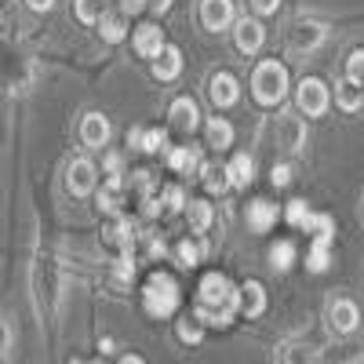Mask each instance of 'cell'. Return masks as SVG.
Listing matches in <instances>:
<instances>
[{
  "instance_id": "ab89813d",
  "label": "cell",
  "mask_w": 364,
  "mask_h": 364,
  "mask_svg": "<svg viewBox=\"0 0 364 364\" xmlns=\"http://www.w3.org/2000/svg\"><path fill=\"white\" fill-rule=\"evenodd\" d=\"M161 204L164 197H146V215H161Z\"/></svg>"
},
{
  "instance_id": "8fae6325",
  "label": "cell",
  "mask_w": 364,
  "mask_h": 364,
  "mask_svg": "<svg viewBox=\"0 0 364 364\" xmlns=\"http://www.w3.org/2000/svg\"><path fill=\"white\" fill-rule=\"evenodd\" d=\"M168 117H171V124H175L178 132H186V135H193L197 124H200V109H197V102L186 99V95L171 102V113H168Z\"/></svg>"
},
{
  "instance_id": "52a82bcc",
  "label": "cell",
  "mask_w": 364,
  "mask_h": 364,
  "mask_svg": "<svg viewBox=\"0 0 364 364\" xmlns=\"http://www.w3.org/2000/svg\"><path fill=\"white\" fill-rule=\"evenodd\" d=\"M233 18H237L233 0H200V22H204V29H211V33L230 29Z\"/></svg>"
},
{
  "instance_id": "277c9868",
  "label": "cell",
  "mask_w": 364,
  "mask_h": 364,
  "mask_svg": "<svg viewBox=\"0 0 364 364\" xmlns=\"http://www.w3.org/2000/svg\"><path fill=\"white\" fill-rule=\"evenodd\" d=\"M295 102H299V113H306V117H321V113L328 109V102H331V91H328V84H324V80L306 77V80L299 84V91H295Z\"/></svg>"
},
{
  "instance_id": "836d02e7",
  "label": "cell",
  "mask_w": 364,
  "mask_h": 364,
  "mask_svg": "<svg viewBox=\"0 0 364 364\" xmlns=\"http://www.w3.org/2000/svg\"><path fill=\"white\" fill-rule=\"evenodd\" d=\"M178 339H186V343H197V339H200V324H193L190 317H186V321H178Z\"/></svg>"
},
{
  "instance_id": "d6986e66",
  "label": "cell",
  "mask_w": 364,
  "mask_h": 364,
  "mask_svg": "<svg viewBox=\"0 0 364 364\" xmlns=\"http://www.w3.org/2000/svg\"><path fill=\"white\" fill-rule=\"evenodd\" d=\"M226 175H230V186L245 190V186H252V178H255V161H252L248 154H237V157L226 164Z\"/></svg>"
},
{
  "instance_id": "f1b7e54d",
  "label": "cell",
  "mask_w": 364,
  "mask_h": 364,
  "mask_svg": "<svg viewBox=\"0 0 364 364\" xmlns=\"http://www.w3.org/2000/svg\"><path fill=\"white\" fill-rule=\"evenodd\" d=\"M211 219H215L211 204H204V200H190V223H193V230H197V233H204V230L211 226Z\"/></svg>"
},
{
  "instance_id": "7a4b0ae2",
  "label": "cell",
  "mask_w": 364,
  "mask_h": 364,
  "mask_svg": "<svg viewBox=\"0 0 364 364\" xmlns=\"http://www.w3.org/2000/svg\"><path fill=\"white\" fill-rule=\"evenodd\" d=\"M252 91H255V99L262 106H277L288 95V70H284V63H277V58L259 63L255 73H252Z\"/></svg>"
},
{
  "instance_id": "e0dca14e",
  "label": "cell",
  "mask_w": 364,
  "mask_h": 364,
  "mask_svg": "<svg viewBox=\"0 0 364 364\" xmlns=\"http://www.w3.org/2000/svg\"><path fill=\"white\" fill-rule=\"evenodd\" d=\"M128 146L142 149V154H161V149L168 146V135L161 128H132L128 132Z\"/></svg>"
},
{
  "instance_id": "9a60e30c",
  "label": "cell",
  "mask_w": 364,
  "mask_h": 364,
  "mask_svg": "<svg viewBox=\"0 0 364 364\" xmlns=\"http://www.w3.org/2000/svg\"><path fill=\"white\" fill-rule=\"evenodd\" d=\"M168 164H171V171H178V175H197L200 164H204V157H200L197 146H175L171 154H168Z\"/></svg>"
},
{
  "instance_id": "30bf717a",
  "label": "cell",
  "mask_w": 364,
  "mask_h": 364,
  "mask_svg": "<svg viewBox=\"0 0 364 364\" xmlns=\"http://www.w3.org/2000/svg\"><path fill=\"white\" fill-rule=\"evenodd\" d=\"M109 135H113V128H109V120H106L102 113H87V117L80 120V142H84L87 149H102V146L109 142Z\"/></svg>"
},
{
  "instance_id": "4316f807",
  "label": "cell",
  "mask_w": 364,
  "mask_h": 364,
  "mask_svg": "<svg viewBox=\"0 0 364 364\" xmlns=\"http://www.w3.org/2000/svg\"><path fill=\"white\" fill-rule=\"evenodd\" d=\"M321 41H324V26H317V22H302V26H295V33H291L295 48H317Z\"/></svg>"
},
{
  "instance_id": "5b68a950",
  "label": "cell",
  "mask_w": 364,
  "mask_h": 364,
  "mask_svg": "<svg viewBox=\"0 0 364 364\" xmlns=\"http://www.w3.org/2000/svg\"><path fill=\"white\" fill-rule=\"evenodd\" d=\"M95 182H99V168L91 164L87 157H77L70 168H66V186L73 197H87L91 190H95Z\"/></svg>"
},
{
  "instance_id": "484cf974",
  "label": "cell",
  "mask_w": 364,
  "mask_h": 364,
  "mask_svg": "<svg viewBox=\"0 0 364 364\" xmlns=\"http://www.w3.org/2000/svg\"><path fill=\"white\" fill-rule=\"evenodd\" d=\"M233 142V124L223 117H211L208 120V146H215V149H226Z\"/></svg>"
},
{
  "instance_id": "5bb4252c",
  "label": "cell",
  "mask_w": 364,
  "mask_h": 364,
  "mask_svg": "<svg viewBox=\"0 0 364 364\" xmlns=\"http://www.w3.org/2000/svg\"><path fill=\"white\" fill-rule=\"evenodd\" d=\"M95 26H99L102 41H109V44H117V41L128 37V15H124V11H106V8H102V15L95 18Z\"/></svg>"
},
{
  "instance_id": "ffe728a7",
  "label": "cell",
  "mask_w": 364,
  "mask_h": 364,
  "mask_svg": "<svg viewBox=\"0 0 364 364\" xmlns=\"http://www.w3.org/2000/svg\"><path fill=\"white\" fill-rule=\"evenodd\" d=\"M328 266H331V240H328V237H314V245H310V252H306V269L324 273Z\"/></svg>"
},
{
  "instance_id": "e575fe53",
  "label": "cell",
  "mask_w": 364,
  "mask_h": 364,
  "mask_svg": "<svg viewBox=\"0 0 364 364\" xmlns=\"http://www.w3.org/2000/svg\"><path fill=\"white\" fill-rule=\"evenodd\" d=\"M252 8H255V15H277L281 0H252Z\"/></svg>"
},
{
  "instance_id": "d590c367",
  "label": "cell",
  "mask_w": 364,
  "mask_h": 364,
  "mask_svg": "<svg viewBox=\"0 0 364 364\" xmlns=\"http://www.w3.org/2000/svg\"><path fill=\"white\" fill-rule=\"evenodd\" d=\"M164 200H168V208H171V211H178L182 204H186V197H182V190H178V186H168V190H164Z\"/></svg>"
},
{
  "instance_id": "b9f144b4",
  "label": "cell",
  "mask_w": 364,
  "mask_h": 364,
  "mask_svg": "<svg viewBox=\"0 0 364 364\" xmlns=\"http://www.w3.org/2000/svg\"><path fill=\"white\" fill-rule=\"evenodd\" d=\"M149 4H154L157 11H168V8H171V0H149Z\"/></svg>"
},
{
  "instance_id": "8d00e7d4",
  "label": "cell",
  "mask_w": 364,
  "mask_h": 364,
  "mask_svg": "<svg viewBox=\"0 0 364 364\" xmlns=\"http://www.w3.org/2000/svg\"><path fill=\"white\" fill-rule=\"evenodd\" d=\"M288 182H291V168H288V164L273 168V186H288Z\"/></svg>"
},
{
  "instance_id": "f35d334b",
  "label": "cell",
  "mask_w": 364,
  "mask_h": 364,
  "mask_svg": "<svg viewBox=\"0 0 364 364\" xmlns=\"http://www.w3.org/2000/svg\"><path fill=\"white\" fill-rule=\"evenodd\" d=\"M120 168H124V157H120V154H106V171L120 175Z\"/></svg>"
},
{
  "instance_id": "ba28073f",
  "label": "cell",
  "mask_w": 364,
  "mask_h": 364,
  "mask_svg": "<svg viewBox=\"0 0 364 364\" xmlns=\"http://www.w3.org/2000/svg\"><path fill=\"white\" fill-rule=\"evenodd\" d=\"M328 324H331V331H339V336H350V331H357V324H360L357 302H353V299H336V302L328 306Z\"/></svg>"
},
{
  "instance_id": "cb8c5ba5",
  "label": "cell",
  "mask_w": 364,
  "mask_h": 364,
  "mask_svg": "<svg viewBox=\"0 0 364 364\" xmlns=\"http://www.w3.org/2000/svg\"><path fill=\"white\" fill-rule=\"evenodd\" d=\"M336 102H339L346 113L360 109V106H364V87H357L353 80H343V84H336Z\"/></svg>"
},
{
  "instance_id": "4fadbf2b",
  "label": "cell",
  "mask_w": 364,
  "mask_h": 364,
  "mask_svg": "<svg viewBox=\"0 0 364 364\" xmlns=\"http://www.w3.org/2000/svg\"><path fill=\"white\" fill-rule=\"evenodd\" d=\"M273 226H277V204L252 200V204H248V230H252V233H269Z\"/></svg>"
},
{
  "instance_id": "83f0119b",
  "label": "cell",
  "mask_w": 364,
  "mask_h": 364,
  "mask_svg": "<svg viewBox=\"0 0 364 364\" xmlns=\"http://www.w3.org/2000/svg\"><path fill=\"white\" fill-rule=\"evenodd\" d=\"M132 240H135V226L128 219H120L117 226L106 230V245H120L124 252H132Z\"/></svg>"
},
{
  "instance_id": "8992f818",
  "label": "cell",
  "mask_w": 364,
  "mask_h": 364,
  "mask_svg": "<svg viewBox=\"0 0 364 364\" xmlns=\"http://www.w3.org/2000/svg\"><path fill=\"white\" fill-rule=\"evenodd\" d=\"M233 41H237V51L255 55L266 44V29L259 18H233Z\"/></svg>"
},
{
  "instance_id": "7402d4cb",
  "label": "cell",
  "mask_w": 364,
  "mask_h": 364,
  "mask_svg": "<svg viewBox=\"0 0 364 364\" xmlns=\"http://www.w3.org/2000/svg\"><path fill=\"white\" fill-rule=\"evenodd\" d=\"M120 197H124V178L109 175L106 186L99 190V208H102V211H120Z\"/></svg>"
},
{
  "instance_id": "ac0fdd59",
  "label": "cell",
  "mask_w": 364,
  "mask_h": 364,
  "mask_svg": "<svg viewBox=\"0 0 364 364\" xmlns=\"http://www.w3.org/2000/svg\"><path fill=\"white\" fill-rule=\"evenodd\" d=\"M237 310L245 314V317H259L266 310V291L259 281H248L245 288H240V299H237Z\"/></svg>"
},
{
  "instance_id": "1f68e13d",
  "label": "cell",
  "mask_w": 364,
  "mask_h": 364,
  "mask_svg": "<svg viewBox=\"0 0 364 364\" xmlns=\"http://www.w3.org/2000/svg\"><path fill=\"white\" fill-rule=\"evenodd\" d=\"M102 15V0H77V18L80 22H95Z\"/></svg>"
},
{
  "instance_id": "f546056e",
  "label": "cell",
  "mask_w": 364,
  "mask_h": 364,
  "mask_svg": "<svg viewBox=\"0 0 364 364\" xmlns=\"http://www.w3.org/2000/svg\"><path fill=\"white\" fill-rule=\"evenodd\" d=\"M346 80H353L357 87H364V48H357L346 58Z\"/></svg>"
},
{
  "instance_id": "d6a6232c",
  "label": "cell",
  "mask_w": 364,
  "mask_h": 364,
  "mask_svg": "<svg viewBox=\"0 0 364 364\" xmlns=\"http://www.w3.org/2000/svg\"><path fill=\"white\" fill-rule=\"evenodd\" d=\"M306 215H310V204H306V200H291L288 211H284V219H288L291 226H302V219H306Z\"/></svg>"
},
{
  "instance_id": "4dcf8cb0",
  "label": "cell",
  "mask_w": 364,
  "mask_h": 364,
  "mask_svg": "<svg viewBox=\"0 0 364 364\" xmlns=\"http://www.w3.org/2000/svg\"><path fill=\"white\" fill-rule=\"evenodd\" d=\"M200 255H204V245H193V240H182L178 245V262L182 266H197Z\"/></svg>"
},
{
  "instance_id": "7c38bea8",
  "label": "cell",
  "mask_w": 364,
  "mask_h": 364,
  "mask_svg": "<svg viewBox=\"0 0 364 364\" xmlns=\"http://www.w3.org/2000/svg\"><path fill=\"white\" fill-rule=\"evenodd\" d=\"M182 73V51L175 44H164L157 55H154V77L157 80H175Z\"/></svg>"
},
{
  "instance_id": "3957f363",
  "label": "cell",
  "mask_w": 364,
  "mask_h": 364,
  "mask_svg": "<svg viewBox=\"0 0 364 364\" xmlns=\"http://www.w3.org/2000/svg\"><path fill=\"white\" fill-rule=\"evenodd\" d=\"M142 302H146V314L149 317H171L178 310V288L171 277L157 273V277H149L146 291H142Z\"/></svg>"
},
{
  "instance_id": "74e56055",
  "label": "cell",
  "mask_w": 364,
  "mask_h": 364,
  "mask_svg": "<svg viewBox=\"0 0 364 364\" xmlns=\"http://www.w3.org/2000/svg\"><path fill=\"white\" fill-rule=\"evenodd\" d=\"M146 4H149V0H120V11H124V15H139Z\"/></svg>"
},
{
  "instance_id": "44dd1931",
  "label": "cell",
  "mask_w": 364,
  "mask_h": 364,
  "mask_svg": "<svg viewBox=\"0 0 364 364\" xmlns=\"http://www.w3.org/2000/svg\"><path fill=\"white\" fill-rule=\"evenodd\" d=\"M295 259H299V248H295V240H277V245L269 248V266L277 269V273L291 269V266H295Z\"/></svg>"
},
{
  "instance_id": "60d3db41",
  "label": "cell",
  "mask_w": 364,
  "mask_h": 364,
  "mask_svg": "<svg viewBox=\"0 0 364 364\" xmlns=\"http://www.w3.org/2000/svg\"><path fill=\"white\" fill-rule=\"evenodd\" d=\"M26 4H29V8H33V11H48V8L55 4V0H26Z\"/></svg>"
},
{
  "instance_id": "d4e9b609",
  "label": "cell",
  "mask_w": 364,
  "mask_h": 364,
  "mask_svg": "<svg viewBox=\"0 0 364 364\" xmlns=\"http://www.w3.org/2000/svg\"><path fill=\"white\" fill-rule=\"evenodd\" d=\"M299 230H306V233H314V237H336V219L331 215H324V211H310L306 219H302V226Z\"/></svg>"
},
{
  "instance_id": "603a6c76",
  "label": "cell",
  "mask_w": 364,
  "mask_h": 364,
  "mask_svg": "<svg viewBox=\"0 0 364 364\" xmlns=\"http://www.w3.org/2000/svg\"><path fill=\"white\" fill-rule=\"evenodd\" d=\"M200 182L208 186V193H226L230 190V175H226V168H219V164H200Z\"/></svg>"
},
{
  "instance_id": "2e32d148",
  "label": "cell",
  "mask_w": 364,
  "mask_h": 364,
  "mask_svg": "<svg viewBox=\"0 0 364 364\" xmlns=\"http://www.w3.org/2000/svg\"><path fill=\"white\" fill-rule=\"evenodd\" d=\"M161 48H164V29H161V26L146 22V26L135 29V51H139L142 58H154Z\"/></svg>"
},
{
  "instance_id": "6da1fadb",
  "label": "cell",
  "mask_w": 364,
  "mask_h": 364,
  "mask_svg": "<svg viewBox=\"0 0 364 364\" xmlns=\"http://www.w3.org/2000/svg\"><path fill=\"white\" fill-rule=\"evenodd\" d=\"M237 299H240V291L223 277V273H208V277L200 281V299H197L193 321L226 328L230 317H233V310H237Z\"/></svg>"
},
{
  "instance_id": "9c48e42d",
  "label": "cell",
  "mask_w": 364,
  "mask_h": 364,
  "mask_svg": "<svg viewBox=\"0 0 364 364\" xmlns=\"http://www.w3.org/2000/svg\"><path fill=\"white\" fill-rule=\"evenodd\" d=\"M208 99H211V106H215V109L233 106V102L240 99V84H237V77H233V73H215V77L208 80Z\"/></svg>"
}]
</instances>
